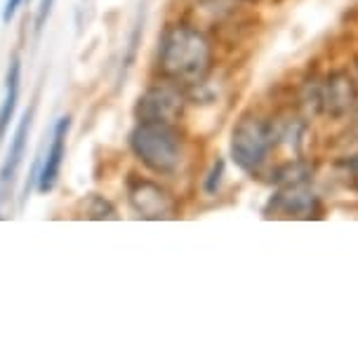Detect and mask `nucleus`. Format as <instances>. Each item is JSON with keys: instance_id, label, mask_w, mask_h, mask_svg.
<instances>
[{"instance_id": "1", "label": "nucleus", "mask_w": 358, "mask_h": 360, "mask_svg": "<svg viewBox=\"0 0 358 360\" xmlns=\"http://www.w3.org/2000/svg\"><path fill=\"white\" fill-rule=\"evenodd\" d=\"M158 69L165 80L179 87L203 85L212 71V45L191 26H172L158 47Z\"/></svg>"}, {"instance_id": "2", "label": "nucleus", "mask_w": 358, "mask_h": 360, "mask_svg": "<svg viewBox=\"0 0 358 360\" xmlns=\"http://www.w3.org/2000/svg\"><path fill=\"white\" fill-rule=\"evenodd\" d=\"M130 146L141 165L156 174H174L184 162V137L172 123H139Z\"/></svg>"}, {"instance_id": "3", "label": "nucleus", "mask_w": 358, "mask_h": 360, "mask_svg": "<svg viewBox=\"0 0 358 360\" xmlns=\"http://www.w3.org/2000/svg\"><path fill=\"white\" fill-rule=\"evenodd\" d=\"M274 127L260 115H243L231 132V158L243 172L257 174L274 148Z\"/></svg>"}, {"instance_id": "4", "label": "nucleus", "mask_w": 358, "mask_h": 360, "mask_svg": "<svg viewBox=\"0 0 358 360\" xmlns=\"http://www.w3.org/2000/svg\"><path fill=\"white\" fill-rule=\"evenodd\" d=\"M184 113V97L179 92V85L163 83L153 85L141 94L134 115L139 123H177Z\"/></svg>"}, {"instance_id": "5", "label": "nucleus", "mask_w": 358, "mask_h": 360, "mask_svg": "<svg viewBox=\"0 0 358 360\" xmlns=\"http://www.w3.org/2000/svg\"><path fill=\"white\" fill-rule=\"evenodd\" d=\"M127 200L141 219H174L177 217V202L163 186L148 179H132L127 186Z\"/></svg>"}, {"instance_id": "6", "label": "nucleus", "mask_w": 358, "mask_h": 360, "mask_svg": "<svg viewBox=\"0 0 358 360\" xmlns=\"http://www.w3.org/2000/svg\"><path fill=\"white\" fill-rule=\"evenodd\" d=\"M358 99L356 83L351 80L347 73H333L326 78L319 90H316V101L314 104L330 115H344L351 111Z\"/></svg>"}, {"instance_id": "7", "label": "nucleus", "mask_w": 358, "mask_h": 360, "mask_svg": "<svg viewBox=\"0 0 358 360\" xmlns=\"http://www.w3.org/2000/svg\"><path fill=\"white\" fill-rule=\"evenodd\" d=\"M271 207L276 214L283 217H312L319 207V198L307 179H293L283 181L281 191L271 198Z\"/></svg>"}, {"instance_id": "8", "label": "nucleus", "mask_w": 358, "mask_h": 360, "mask_svg": "<svg viewBox=\"0 0 358 360\" xmlns=\"http://www.w3.org/2000/svg\"><path fill=\"white\" fill-rule=\"evenodd\" d=\"M69 127H71L69 115H64V118L57 120L55 134H52L50 151H47L43 169H40V174H38V191L40 193H50L52 188H55V184H57L59 172H62L64 155H66V134H69Z\"/></svg>"}, {"instance_id": "9", "label": "nucleus", "mask_w": 358, "mask_h": 360, "mask_svg": "<svg viewBox=\"0 0 358 360\" xmlns=\"http://www.w3.org/2000/svg\"><path fill=\"white\" fill-rule=\"evenodd\" d=\"M31 120H33V111H26L22 115V120H19V125L15 130V137H12L10 153H8V158H5L3 167H0V186L12 184V179H15L19 165H22V158H24V151H26V141H29Z\"/></svg>"}, {"instance_id": "10", "label": "nucleus", "mask_w": 358, "mask_h": 360, "mask_svg": "<svg viewBox=\"0 0 358 360\" xmlns=\"http://www.w3.org/2000/svg\"><path fill=\"white\" fill-rule=\"evenodd\" d=\"M19 85H22V64H19V59L15 57L10 62L8 76H5V99H3V106H0V141H3L5 132L10 130L12 118H15Z\"/></svg>"}, {"instance_id": "11", "label": "nucleus", "mask_w": 358, "mask_h": 360, "mask_svg": "<svg viewBox=\"0 0 358 360\" xmlns=\"http://www.w3.org/2000/svg\"><path fill=\"white\" fill-rule=\"evenodd\" d=\"M80 217H85V219H118L113 205L101 195H90L87 200L80 202Z\"/></svg>"}, {"instance_id": "12", "label": "nucleus", "mask_w": 358, "mask_h": 360, "mask_svg": "<svg viewBox=\"0 0 358 360\" xmlns=\"http://www.w3.org/2000/svg\"><path fill=\"white\" fill-rule=\"evenodd\" d=\"M222 174H224V162H222V160H217V162H215V167H212L210 176H207V181H205V188H207V193H215V191H217V188H219Z\"/></svg>"}, {"instance_id": "13", "label": "nucleus", "mask_w": 358, "mask_h": 360, "mask_svg": "<svg viewBox=\"0 0 358 360\" xmlns=\"http://www.w3.org/2000/svg\"><path fill=\"white\" fill-rule=\"evenodd\" d=\"M24 0H5V10H3V22H12V17L17 15L19 5H22Z\"/></svg>"}, {"instance_id": "14", "label": "nucleus", "mask_w": 358, "mask_h": 360, "mask_svg": "<svg viewBox=\"0 0 358 360\" xmlns=\"http://www.w3.org/2000/svg\"><path fill=\"white\" fill-rule=\"evenodd\" d=\"M52 3H55V0H43V3H40L38 19H36V29H43L45 19H47V15H50V10H52Z\"/></svg>"}, {"instance_id": "15", "label": "nucleus", "mask_w": 358, "mask_h": 360, "mask_svg": "<svg viewBox=\"0 0 358 360\" xmlns=\"http://www.w3.org/2000/svg\"><path fill=\"white\" fill-rule=\"evenodd\" d=\"M356 181H358V169H356Z\"/></svg>"}]
</instances>
